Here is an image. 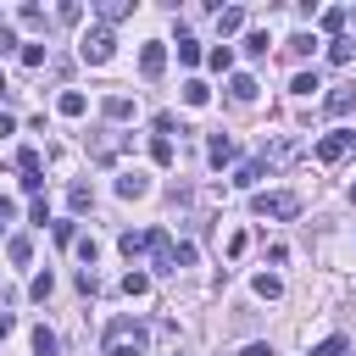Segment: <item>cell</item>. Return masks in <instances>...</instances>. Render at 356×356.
I'll return each mask as SVG.
<instances>
[{"label": "cell", "instance_id": "6da1fadb", "mask_svg": "<svg viewBox=\"0 0 356 356\" xmlns=\"http://www.w3.org/2000/svg\"><path fill=\"white\" fill-rule=\"evenodd\" d=\"M145 345H150V334H145V323H134V317H117V323L106 328V339H100L106 356H145Z\"/></svg>", "mask_w": 356, "mask_h": 356}, {"label": "cell", "instance_id": "7a4b0ae2", "mask_svg": "<svg viewBox=\"0 0 356 356\" xmlns=\"http://www.w3.org/2000/svg\"><path fill=\"white\" fill-rule=\"evenodd\" d=\"M111 50H117V33H111V28H89V33L78 39V56H83L89 67H106Z\"/></svg>", "mask_w": 356, "mask_h": 356}, {"label": "cell", "instance_id": "3957f363", "mask_svg": "<svg viewBox=\"0 0 356 356\" xmlns=\"http://www.w3.org/2000/svg\"><path fill=\"white\" fill-rule=\"evenodd\" d=\"M256 211L289 222V217H300V195H295V189H267V195H256Z\"/></svg>", "mask_w": 356, "mask_h": 356}, {"label": "cell", "instance_id": "277c9868", "mask_svg": "<svg viewBox=\"0 0 356 356\" xmlns=\"http://www.w3.org/2000/svg\"><path fill=\"white\" fill-rule=\"evenodd\" d=\"M295 156H300V139H295V134H273L256 161H261V167H284V161H295Z\"/></svg>", "mask_w": 356, "mask_h": 356}, {"label": "cell", "instance_id": "5b68a950", "mask_svg": "<svg viewBox=\"0 0 356 356\" xmlns=\"http://www.w3.org/2000/svg\"><path fill=\"white\" fill-rule=\"evenodd\" d=\"M350 150H356V134H350V128H334V134L317 139V161H345Z\"/></svg>", "mask_w": 356, "mask_h": 356}, {"label": "cell", "instance_id": "8992f818", "mask_svg": "<svg viewBox=\"0 0 356 356\" xmlns=\"http://www.w3.org/2000/svg\"><path fill=\"white\" fill-rule=\"evenodd\" d=\"M150 267H156V273H178V245H172L161 228H150Z\"/></svg>", "mask_w": 356, "mask_h": 356}, {"label": "cell", "instance_id": "52a82bcc", "mask_svg": "<svg viewBox=\"0 0 356 356\" xmlns=\"http://www.w3.org/2000/svg\"><path fill=\"white\" fill-rule=\"evenodd\" d=\"M122 145H128V139H122L117 128H100V134L89 139V156H95V161H117V150H122Z\"/></svg>", "mask_w": 356, "mask_h": 356}, {"label": "cell", "instance_id": "ba28073f", "mask_svg": "<svg viewBox=\"0 0 356 356\" xmlns=\"http://www.w3.org/2000/svg\"><path fill=\"white\" fill-rule=\"evenodd\" d=\"M161 67H167V44L150 39V44L139 50V72H145V78H161Z\"/></svg>", "mask_w": 356, "mask_h": 356}, {"label": "cell", "instance_id": "9c48e42d", "mask_svg": "<svg viewBox=\"0 0 356 356\" xmlns=\"http://www.w3.org/2000/svg\"><path fill=\"white\" fill-rule=\"evenodd\" d=\"M117 195H122V200H145V195H150V178H145V172H122V178H117Z\"/></svg>", "mask_w": 356, "mask_h": 356}, {"label": "cell", "instance_id": "30bf717a", "mask_svg": "<svg viewBox=\"0 0 356 356\" xmlns=\"http://www.w3.org/2000/svg\"><path fill=\"white\" fill-rule=\"evenodd\" d=\"M323 106H328V117H345V111L356 106V83H339V89H334V95H328Z\"/></svg>", "mask_w": 356, "mask_h": 356}, {"label": "cell", "instance_id": "8fae6325", "mask_svg": "<svg viewBox=\"0 0 356 356\" xmlns=\"http://www.w3.org/2000/svg\"><path fill=\"white\" fill-rule=\"evenodd\" d=\"M100 111H106V122H128V117H134V100H128V95H106Z\"/></svg>", "mask_w": 356, "mask_h": 356}, {"label": "cell", "instance_id": "7c38bea8", "mask_svg": "<svg viewBox=\"0 0 356 356\" xmlns=\"http://www.w3.org/2000/svg\"><path fill=\"white\" fill-rule=\"evenodd\" d=\"M206 156H211V167H228L239 150H234V139L228 134H211V145H206Z\"/></svg>", "mask_w": 356, "mask_h": 356}, {"label": "cell", "instance_id": "4fadbf2b", "mask_svg": "<svg viewBox=\"0 0 356 356\" xmlns=\"http://www.w3.org/2000/svg\"><path fill=\"white\" fill-rule=\"evenodd\" d=\"M239 28H245V11H239V6H217V33L228 39V33H239Z\"/></svg>", "mask_w": 356, "mask_h": 356}, {"label": "cell", "instance_id": "5bb4252c", "mask_svg": "<svg viewBox=\"0 0 356 356\" xmlns=\"http://www.w3.org/2000/svg\"><path fill=\"white\" fill-rule=\"evenodd\" d=\"M117 245H122V256H128V261H139V256H150V234H134V228H128V234H122Z\"/></svg>", "mask_w": 356, "mask_h": 356}, {"label": "cell", "instance_id": "9a60e30c", "mask_svg": "<svg viewBox=\"0 0 356 356\" xmlns=\"http://www.w3.org/2000/svg\"><path fill=\"white\" fill-rule=\"evenodd\" d=\"M6 256H11L17 267H28V261H33V239H28V234H11V239H6Z\"/></svg>", "mask_w": 356, "mask_h": 356}, {"label": "cell", "instance_id": "2e32d148", "mask_svg": "<svg viewBox=\"0 0 356 356\" xmlns=\"http://www.w3.org/2000/svg\"><path fill=\"white\" fill-rule=\"evenodd\" d=\"M317 22H323V33H334V39H339V33H345V22H350V11H345V6H328Z\"/></svg>", "mask_w": 356, "mask_h": 356}, {"label": "cell", "instance_id": "e0dca14e", "mask_svg": "<svg viewBox=\"0 0 356 356\" xmlns=\"http://www.w3.org/2000/svg\"><path fill=\"white\" fill-rule=\"evenodd\" d=\"M95 11H100V28H106V22H122V17L134 11V6H128V0H100Z\"/></svg>", "mask_w": 356, "mask_h": 356}, {"label": "cell", "instance_id": "ac0fdd59", "mask_svg": "<svg viewBox=\"0 0 356 356\" xmlns=\"http://www.w3.org/2000/svg\"><path fill=\"white\" fill-rule=\"evenodd\" d=\"M228 95H234V100H256V78H250V72H234V78H228Z\"/></svg>", "mask_w": 356, "mask_h": 356}, {"label": "cell", "instance_id": "d6986e66", "mask_svg": "<svg viewBox=\"0 0 356 356\" xmlns=\"http://www.w3.org/2000/svg\"><path fill=\"white\" fill-rule=\"evenodd\" d=\"M56 111H61V117H83V111H89V100H83L78 89H67V95L56 100Z\"/></svg>", "mask_w": 356, "mask_h": 356}, {"label": "cell", "instance_id": "ffe728a7", "mask_svg": "<svg viewBox=\"0 0 356 356\" xmlns=\"http://www.w3.org/2000/svg\"><path fill=\"white\" fill-rule=\"evenodd\" d=\"M350 56H356V39H345V33H339V39L328 44V61H334V67H345Z\"/></svg>", "mask_w": 356, "mask_h": 356}, {"label": "cell", "instance_id": "44dd1931", "mask_svg": "<svg viewBox=\"0 0 356 356\" xmlns=\"http://www.w3.org/2000/svg\"><path fill=\"white\" fill-rule=\"evenodd\" d=\"M67 206H72V211H89V206H95V189H89V184H72V189H67Z\"/></svg>", "mask_w": 356, "mask_h": 356}, {"label": "cell", "instance_id": "7402d4cb", "mask_svg": "<svg viewBox=\"0 0 356 356\" xmlns=\"http://www.w3.org/2000/svg\"><path fill=\"white\" fill-rule=\"evenodd\" d=\"M56 350H61V339L50 328H33V356H56Z\"/></svg>", "mask_w": 356, "mask_h": 356}, {"label": "cell", "instance_id": "603a6c76", "mask_svg": "<svg viewBox=\"0 0 356 356\" xmlns=\"http://www.w3.org/2000/svg\"><path fill=\"white\" fill-rule=\"evenodd\" d=\"M206 100H211V89H206L200 78H189V83H184V106H206Z\"/></svg>", "mask_w": 356, "mask_h": 356}, {"label": "cell", "instance_id": "cb8c5ba5", "mask_svg": "<svg viewBox=\"0 0 356 356\" xmlns=\"http://www.w3.org/2000/svg\"><path fill=\"white\" fill-rule=\"evenodd\" d=\"M150 161H156V167H172V139L156 134V139H150Z\"/></svg>", "mask_w": 356, "mask_h": 356}, {"label": "cell", "instance_id": "d4e9b609", "mask_svg": "<svg viewBox=\"0 0 356 356\" xmlns=\"http://www.w3.org/2000/svg\"><path fill=\"white\" fill-rule=\"evenodd\" d=\"M261 172H267L261 161H245V167L234 172V184H239V189H256V178H261Z\"/></svg>", "mask_w": 356, "mask_h": 356}, {"label": "cell", "instance_id": "484cf974", "mask_svg": "<svg viewBox=\"0 0 356 356\" xmlns=\"http://www.w3.org/2000/svg\"><path fill=\"white\" fill-rule=\"evenodd\" d=\"M284 50H289V56H312V50H317V33H295Z\"/></svg>", "mask_w": 356, "mask_h": 356}, {"label": "cell", "instance_id": "4316f807", "mask_svg": "<svg viewBox=\"0 0 356 356\" xmlns=\"http://www.w3.org/2000/svg\"><path fill=\"white\" fill-rule=\"evenodd\" d=\"M206 61H211V72H228V67H234V50H228V44H211Z\"/></svg>", "mask_w": 356, "mask_h": 356}, {"label": "cell", "instance_id": "83f0119b", "mask_svg": "<svg viewBox=\"0 0 356 356\" xmlns=\"http://www.w3.org/2000/svg\"><path fill=\"white\" fill-rule=\"evenodd\" d=\"M256 295H261V300H278V295H284V284H278L273 273H261V278H256Z\"/></svg>", "mask_w": 356, "mask_h": 356}, {"label": "cell", "instance_id": "f1b7e54d", "mask_svg": "<svg viewBox=\"0 0 356 356\" xmlns=\"http://www.w3.org/2000/svg\"><path fill=\"white\" fill-rule=\"evenodd\" d=\"M345 350H350V345H345V334H328V339H323L312 356H345Z\"/></svg>", "mask_w": 356, "mask_h": 356}, {"label": "cell", "instance_id": "f546056e", "mask_svg": "<svg viewBox=\"0 0 356 356\" xmlns=\"http://www.w3.org/2000/svg\"><path fill=\"white\" fill-rule=\"evenodd\" d=\"M312 89H323V83H317V72H295V83H289V95H312Z\"/></svg>", "mask_w": 356, "mask_h": 356}, {"label": "cell", "instance_id": "4dcf8cb0", "mask_svg": "<svg viewBox=\"0 0 356 356\" xmlns=\"http://www.w3.org/2000/svg\"><path fill=\"white\" fill-rule=\"evenodd\" d=\"M17 22H22V28H44V11H39V6H22Z\"/></svg>", "mask_w": 356, "mask_h": 356}, {"label": "cell", "instance_id": "1f68e13d", "mask_svg": "<svg viewBox=\"0 0 356 356\" xmlns=\"http://www.w3.org/2000/svg\"><path fill=\"white\" fill-rule=\"evenodd\" d=\"M178 61L195 67V61H200V44H195V39H178Z\"/></svg>", "mask_w": 356, "mask_h": 356}, {"label": "cell", "instance_id": "d6a6232c", "mask_svg": "<svg viewBox=\"0 0 356 356\" xmlns=\"http://www.w3.org/2000/svg\"><path fill=\"white\" fill-rule=\"evenodd\" d=\"M122 289H128V295H145V289H150V273H128Z\"/></svg>", "mask_w": 356, "mask_h": 356}, {"label": "cell", "instance_id": "836d02e7", "mask_svg": "<svg viewBox=\"0 0 356 356\" xmlns=\"http://www.w3.org/2000/svg\"><path fill=\"white\" fill-rule=\"evenodd\" d=\"M50 289H56V278H50V273H39V278H33V284H28V295H33V300H44V295H50Z\"/></svg>", "mask_w": 356, "mask_h": 356}, {"label": "cell", "instance_id": "e575fe53", "mask_svg": "<svg viewBox=\"0 0 356 356\" xmlns=\"http://www.w3.org/2000/svg\"><path fill=\"white\" fill-rule=\"evenodd\" d=\"M245 56H267V33H245Z\"/></svg>", "mask_w": 356, "mask_h": 356}, {"label": "cell", "instance_id": "d590c367", "mask_svg": "<svg viewBox=\"0 0 356 356\" xmlns=\"http://www.w3.org/2000/svg\"><path fill=\"white\" fill-rule=\"evenodd\" d=\"M22 67H44V44H22Z\"/></svg>", "mask_w": 356, "mask_h": 356}, {"label": "cell", "instance_id": "8d00e7d4", "mask_svg": "<svg viewBox=\"0 0 356 356\" xmlns=\"http://www.w3.org/2000/svg\"><path fill=\"white\" fill-rule=\"evenodd\" d=\"M72 245H78V256H83V267H95V256H100V245H95V239H72Z\"/></svg>", "mask_w": 356, "mask_h": 356}, {"label": "cell", "instance_id": "74e56055", "mask_svg": "<svg viewBox=\"0 0 356 356\" xmlns=\"http://www.w3.org/2000/svg\"><path fill=\"white\" fill-rule=\"evenodd\" d=\"M78 289H83V295H95V289H100V278H95V267H83V273H78Z\"/></svg>", "mask_w": 356, "mask_h": 356}, {"label": "cell", "instance_id": "f35d334b", "mask_svg": "<svg viewBox=\"0 0 356 356\" xmlns=\"http://www.w3.org/2000/svg\"><path fill=\"white\" fill-rule=\"evenodd\" d=\"M17 44H22V39H17V33H11V28H6V22H0V56H11V50H17Z\"/></svg>", "mask_w": 356, "mask_h": 356}, {"label": "cell", "instance_id": "ab89813d", "mask_svg": "<svg viewBox=\"0 0 356 356\" xmlns=\"http://www.w3.org/2000/svg\"><path fill=\"white\" fill-rule=\"evenodd\" d=\"M11 334H17V317H11V312H0V339H11Z\"/></svg>", "mask_w": 356, "mask_h": 356}, {"label": "cell", "instance_id": "60d3db41", "mask_svg": "<svg viewBox=\"0 0 356 356\" xmlns=\"http://www.w3.org/2000/svg\"><path fill=\"white\" fill-rule=\"evenodd\" d=\"M239 356H273V350H267V345H245Z\"/></svg>", "mask_w": 356, "mask_h": 356}, {"label": "cell", "instance_id": "b9f144b4", "mask_svg": "<svg viewBox=\"0 0 356 356\" xmlns=\"http://www.w3.org/2000/svg\"><path fill=\"white\" fill-rule=\"evenodd\" d=\"M6 134H17V122H11V117H0V139H6Z\"/></svg>", "mask_w": 356, "mask_h": 356}, {"label": "cell", "instance_id": "7bdbcfd3", "mask_svg": "<svg viewBox=\"0 0 356 356\" xmlns=\"http://www.w3.org/2000/svg\"><path fill=\"white\" fill-rule=\"evenodd\" d=\"M0 100H11V83H6V78H0Z\"/></svg>", "mask_w": 356, "mask_h": 356}, {"label": "cell", "instance_id": "ee69618b", "mask_svg": "<svg viewBox=\"0 0 356 356\" xmlns=\"http://www.w3.org/2000/svg\"><path fill=\"white\" fill-rule=\"evenodd\" d=\"M350 206H356V184H350Z\"/></svg>", "mask_w": 356, "mask_h": 356}, {"label": "cell", "instance_id": "f6af8a7d", "mask_svg": "<svg viewBox=\"0 0 356 356\" xmlns=\"http://www.w3.org/2000/svg\"><path fill=\"white\" fill-rule=\"evenodd\" d=\"M172 356H189V350H172Z\"/></svg>", "mask_w": 356, "mask_h": 356}]
</instances>
